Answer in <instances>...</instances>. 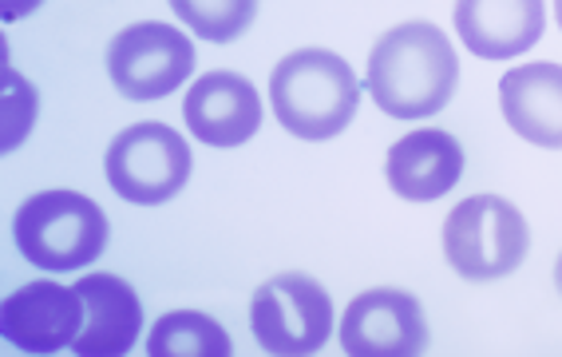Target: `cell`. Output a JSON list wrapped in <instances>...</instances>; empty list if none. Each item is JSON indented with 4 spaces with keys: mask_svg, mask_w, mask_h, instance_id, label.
<instances>
[{
    "mask_svg": "<svg viewBox=\"0 0 562 357\" xmlns=\"http://www.w3.org/2000/svg\"><path fill=\"white\" fill-rule=\"evenodd\" d=\"M191 179V147L167 123L123 127L108 147L111 191L139 207H159Z\"/></svg>",
    "mask_w": 562,
    "mask_h": 357,
    "instance_id": "5b68a950",
    "label": "cell"
},
{
    "mask_svg": "<svg viewBox=\"0 0 562 357\" xmlns=\"http://www.w3.org/2000/svg\"><path fill=\"white\" fill-rule=\"evenodd\" d=\"M108 71L120 96L143 103L182 88L194 71V44L175 24L143 21L123 29L108 48Z\"/></svg>",
    "mask_w": 562,
    "mask_h": 357,
    "instance_id": "52a82bcc",
    "label": "cell"
},
{
    "mask_svg": "<svg viewBox=\"0 0 562 357\" xmlns=\"http://www.w3.org/2000/svg\"><path fill=\"white\" fill-rule=\"evenodd\" d=\"M547 29L542 0H456V32L480 60H515Z\"/></svg>",
    "mask_w": 562,
    "mask_h": 357,
    "instance_id": "8fae6325",
    "label": "cell"
},
{
    "mask_svg": "<svg viewBox=\"0 0 562 357\" xmlns=\"http://www.w3.org/2000/svg\"><path fill=\"white\" fill-rule=\"evenodd\" d=\"M554 16H559V29H562V0H554Z\"/></svg>",
    "mask_w": 562,
    "mask_h": 357,
    "instance_id": "ffe728a7",
    "label": "cell"
},
{
    "mask_svg": "<svg viewBox=\"0 0 562 357\" xmlns=\"http://www.w3.org/2000/svg\"><path fill=\"white\" fill-rule=\"evenodd\" d=\"M16 246L41 270H80L108 246V214L80 191H41L16 211Z\"/></svg>",
    "mask_w": 562,
    "mask_h": 357,
    "instance_id": "3957f363",
    "label": "cell"
},
{
    "mask_svg": "<svg viewBox=\"0 0 562 357\" xmlns=\"http://www.w3.org/2000/svg\"><path fill=\"white\" fill-rule=\"evenodd\" d=\"M182 120L194 140L211 147H238L261 127V100L238 71H206L182 100Z\"/></svg>",
    "mask_w": 562,
    "mask_h": 357,
    "instance_id": "30bf717a",
    "label": "cell"
},
{
    "mask_svg": "<svg viewBox=\"0 0 562 357\" xmlns=\"http://www.w3.org/2000/svg\"><path fill=\"white\" fill-rule=\"evenodd\" d=\"M531 250V226L499 194H472L443 219V255L468 282H495L519 270Z\"/></svg>",
    "mask_w": 562,
    "mask_h": 357,
    "instance_id": "277c9868",
    "label": "cell"
},
{
    "mask_svg": "<svg viewBox=\"0 0 562 357\" xmlns=\"http://www.w3.org/2000/svg\"><path fill=\"white\" fill-rule=\"evenodd\" d=\"M171 9L194 36L211 44H231L254 24L258 0H171Z\"/></svg>",
    "mask_w": 562,
    "mask_h": 357,
    "instance_id": "2e32d148",
    "label": "cell"
},
{
    "mask_svg": "<svg viewBox=\"0 0 562 357\" xmlns=\"http://www.w3.org/2000/svg\"><path fill=\"white\" fill-rule=\"evenodd\" d=\"M4 342L24 354H56L71 346L83 330V298L80 290L56 286L48 278L21 286L16 294L4 298L0 310Z\"/></svg>",
    "mask_w": 562,
    "mask_h": 357,
    "instance_id": "9c48e42d",
    "label": "cell"
},
{
    "mask_svg": "<svg viewBox=\"0 0 562 357\" xmlns=\"http://www.w3.org/2000/svg\"><path fill=\"white\" fill-rule=\"evenodd\" d=\"M36 4H41V0H4V4H0V12H4V21H16V16H29V12H36Z\"/></svg>",
    "mask_w": 562,
    "mask_h": 357,
    "instance_id": "ac0fdd59",
    "label": "cell"
},
{
    "mask_svg": "<svg viewBox=\"0 0 562 357\" xmlns=\"http://www.w3.org/2000/svg\"><path fill=\"white\" fill-rule=\"evenodd\" d=\"M147 354L151 357H231V334L214 322V317L199 314V310H171L155 322L151 337H147Z\"/></svg>",
    "mask_w": 562,
    "mask_h": 357,
    "instance_id": "9a60e30c",
    "label": "cell"
},
{
    "mask_svg": "<svg viewBox=\"0 0 562 357\" xmlns=\"http://www.w3.org/2000/svg\"><path fill=\"white\" fill-rule=\"evenodd\" d=\"M4 127H9V135H4V147H16V140L21 135H29L32 127V112H36V92H32V83H24L21 76L12 68H4Z\"/></svg>",
    "mask_w": 562,
    "mask_h": 357,
    "instance_id": "e0dca14e",
    "label": "cell"
},
{
    "mask_svg": "<svg viewBox=\"0 0 562 357\" xmlns=\"http://www.w3.org/2000/svg\"><path fill=\"white\" fill-rule=\"evenodd\" d=\"M503 120L535 147H562V64H519L499 80Z\"/></svg>",
    "mask_w": 562,
    "mask_h": 357,
    "instance_id": "4fadbf2b",
    "label": "cell"
},
{
    "mask_svg": "<svg viewBox=\"0 0 562 357\" xmlns=\"http://www.w3.org/2000/svg\"><path fill=\"white\" fill-rule=\"evenodd\" d=\"M250 326L258 346L273 357L317 354L333 334V298L310 275H278L258 286Z\"/></svg>",
    "mask_w": 562,
    "mask_h": 357,
    "instance_id": "8992f818",
    "label": "cell"
},
{
    "mask_svg": "<svg viewBox=\"0 0 562 357\" xmlns=\"http://www.w3.org/2000/svg\"><path fill=\"white\" fill-rule=\"evenodd\" d=\"M554 286H559V294H562V255H559V263H554Z\"/></svg>",
    "mask_w": 562,
    "mask_h": 357,
    "instance_id": "d6986e66",
    "label": "cell"
},
{
    "mask_svg": "<svg viewBox=\"0 0 562 357\" xmlns=\"http://www.w3.org/2000/svg\"><path fill=\"white\" fill-rule=\"evenodd\" d=\"M460 83L452 41L428 21H404L372 44L364 88L392 120H428L443 112Z\"/></svg>",
    "mask_w": 562,
    "mask_h": 357,
    "instance_id": "6da1fadb",
    "label": "cell"
},
{
    "mask_svg": "<svg viewBox=\"0 0 562 357\" xmlns=\"http://www.w3.org/2000/svg\"><path fill=\"white\" fill-rule=\"evenodd\" d=\"M83 298V330L71 342L80 357H123L143 330L139 294L115 275H88L76 282Z\"/></svg>",
    "mask_w": 562,
    "mask_h": 357,
    "instance_id": "5bb4252c",
    "label": "cell"
},
{
    "mask_svg": "<svg viewBox=\"0 0 562 357\" xmlns=\"http://www.w3.org/2000/svg\"><path fill=\"white\" fill-rule=\"evenodd\" d=\"M384 171H389V187L401 199L432 203L460 183L463 147L456 135L440 132V127H416L389 147Z\"/></svg>",
    "mask_w": 562,
    "mask_h": 357,
    "instance_id": "7c38bea8",
    "label": "cell"
},
{
    "mask_svg": "<svg viewBox=\"0 0 562 357\" xmlns=\"http://www.w3.org/2000/svg\"><path fill=\"white\" fill-rule=\"evenodd\" d=\"M341 349L352 357H416L428 349V322L408 290L376 286L349 302L341 317Z\"/></svg>",
    "mask_w": 562,
    "mask_h": 357,
    "instance_id": "ba28073f",
    "label": "cell"
},
{
    "mask_svg": "<svg viewBox=\"0 0 562 357\" xmlns=\"http://www.w3.org/2000/svg\"><path fill=\"white\" fill-rule=\"evenodd\" d=\"M270 103L278 123L297 140H333L357 115L361 83L329 48L290 52L270 76Z\"/></svg>",
    "mask_w": 562,
    "mask_h": 357,
    "instance_id": "7a4b0ae2",
    "label": "cell"
}]
</instances>
